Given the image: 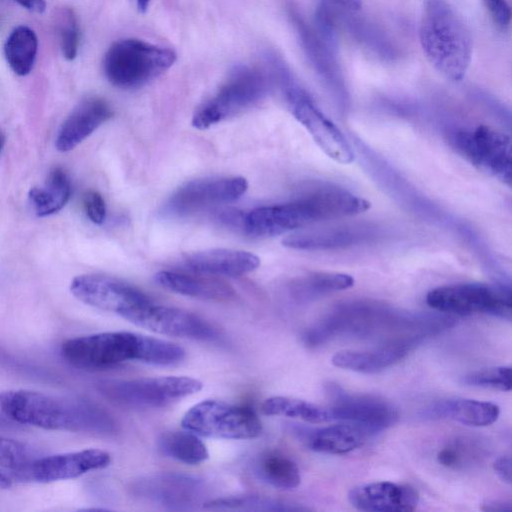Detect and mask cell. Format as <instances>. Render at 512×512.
<instances>
[{
	"label": "cell",
	"instance_id": "9a60e30c",
	"mask_svg": "<svg viewBox=\"0 0 512 512\" xmlns=\"http://www.w3.org/2000/svg\"><path fill=\"white\" fill-rule=\"evenodd\" d=\"M129 322L157 334L193 340H214L216 328L200 316L183 309L154 304L138 307L124 316Z\"/></svg>",
	"mask_w": 512,
	"mask_h": 512
},
{
	"label": "cell",
	"instance_id": "4fadbf2b",
	"mask_svg": "<svg viewBox=\"0 0 512 512\" xmlns=\"http://www.w3.org/2000/svg\"><path fill=\"white\" fill-rule=\"evenodd\" d=\"M70 291L79 301L123 317L152 300L135 286L120 279L84 274L73 278Z\"/></svg>",
	"mask_w": 512,
	"mask_h": 512
},
{
	"label": "cell",
	"instance_id": "44dd1931",
	"mask_svg": "<svg viewBox=\"0 0 512 512\" xmlns=\"http://www.w3.org/2000/svg\"><path fill=\"white\" fill-rule=\"evenodd\" d=\"M291 432L310 450L341 455L361 447L370 435L361 427L349 423H338L320 428L292 426Z\"/></svg>",
	"mask_w": 512,
	"mask_h": 512
},
{
	"label": "cell",
	"instance_id": "9c48e42d",
	"mask_svg": "<svg viewBox=\"0 0 512 512\" xmlns=\"http://www.w3.org/2000/svg\"><path fill=\"white\" fill-rule=\"evenodd\" d=\"M202 387L201 381L188 376L105 380L97 385L109 400L133 408L164 407L199 392Z\"/></svg>",
	"mask_w": 512,
	"mask_h": 512
},
{
	"label": "cell",
	"instance_id": "b9f144b4",
	"mask_svg": "<svg viewBox=\"0 0 512 512\" xmlns=\"http://www.w3.org/2000/svg\"><path fill=\"white\" fill-rule=\"evenodd\" d=\"M481 509L483 511L491 512L510 511L512 509V505L510 501L489 500L482 504Z\"/></svg>",
	"mask_w": 512,
	"mask_h": 512
},
{
	"label": "cell",
	"instance_id": "ba28073f",
	"mask_svg": "<svg viewBox=\"0 0 512 512\" xmlns=\"http://www.w3.org/2000/svg\"><path fill=\"white\" fill-rule=\"evenodd\" d=\"M269 77L254 66H235L217 92L196 109L192 125L204 130L252 108L267 95Z\"/></svg>",
	"mask_w": 512,
	"mask_h": 512
},
{
	"label": "cell",
	"instance_id": "4316f807",
	"mask_svg": "<svg viewBox=\"0 0 512 512\" xmlns=\"http://www.w3.org/2000/svg\"><path fill=\"white\" fill-rule=\"evenodd\" d=\"M70 195L71 183L67 173L55 167L43 185L29 191L28 200L38 217H46L59 212L69 201Z\"/></svg>",
	"mask_w": 512,
	"mask_h": 512
},
{
	"label": "cell",
	"instance_id": "8992f818",
	"mask_svg": "<svg viewBox=\"0 0 512 512\" xmlns=\"http://www.w3.org/2000/svg\"><path fill=\"white\" fill-rule=\"evenodd\" d=\"M266 63L271 79L282 90L291 113L323 152L341 164L353 162L354 152L342 132L299 85L286 63L275 53L266 54Z\"/></svg>",
	"mask_w": 512,
	"mask_h": 512
},
{
	"label": "cell",
	"instance_id": "ee69618b",
	"mask_svg": "<svg viewBox=\"0 0 512 512\" xmlns=\"http://www.w3.org/2000/svg\"><path fill=\"white\" fill-rule=\"evenodd\" d=\"M339 6L345 7L350 10H359L362 5L361 0H330Z\"/></svg>",
	"mask_w": 512,
	"mask_h": 512
},
{
	"label": "cell",
	"instance_id": "4dcf8cb0",
	"mask_svg": "<svg viewBox=\"0 0 512 512\" xmlns=\"http://www.w3.org/2000/svg\"><path fill=\"white\" fill-rule=\"evenodd\" d=\"M261 410L269 416H285L309 423L332 421L329 407L286 396H273L266 399L262 403Z\"/></svg>",
	"mask_w": 512,
	"mask_h": 512
},
{
	"label": "cell",
	"instance_id": "74e56055",
	"mask_svg": "<svg viewBox=\"0 0 512 512\" xmlns=\"http://www.w3.org/2000/svg\"><path fill=\"white\" fill-rule=\"evenodd\" d=\"M28 449L22 443L0 437V466L12 469L27 467Z\"/></svg>",
	"mask_w": 512,
	"mask_h": 512
},
{
	"label": "cell",
	"instance_id": "d4e9b609",
	"mask_svg": "<svg viewBox=\"0 0 512 512\" xmlns=\"http://www.w3.org/2000/svg\"><path fill=\"white\" fill-rule=\"evenodd\" d=\"M417 344L408 341L384 343L366 351L344 350L331 359L334 366L364 374H374L393 366L403 359Z\"/></svg>",
	"mask_w": 512,
	"mask_h": 512
},
{
	"label": "cell",
	"instance_id": "7c38bea8",
	"mask_svg": "<svg viewBox=\"0 0 512 512\" xmlns=\"http://www.w3.org/2000/svg\"><path fill=\"white\" fill-rule=\"evenodd\" d=\"M452 146L471 165L507 186L512 181L510 137L487 125L461 129L451 138Z\"/></svg>",
	"mask_w": 512,
	"mask_h": 512
},
{
	"label": "cell",
	"instance_id": "3957f363",
	"mask_svg": "<svg viewBox=\"0 0 512 512\" xmlns=\"http://www.w3.org/2000/svg\"><path fill=\"white\" fill-rule=\"evenodd\" d=\"M364 200L341 188H322L290 202L253 209L242 218L246 233L255 237L284 234L310 224L352 216Z\"/></svg>",
	"mask_w": 512,
	"mask_h": 512
},
{
	"label": "cell",
	"instance_id": "6da1fadb",
	"mask_svg": "<svg viewBox=\"0 0 512 512\" xmlns=\"http://www.w3.org/2000/svg\"><path fill=\"white\" fill-rule=\"evenodd\" d=\"M0 409L9 419L46 430L112 435L117 422L85 399L17 389L0 393Z\"/></svg>",
	"mask_w": 512,
	"mask_h": 512
},
{
	"label": "cell",
	"instance_id": "1f68e13d",
	"mask_svg": "<svg viewBox=\"0 0 512 512\" xmlns=\"http://www.w3.org/2000/svg\"><path fill=\"white\" fill-rule=\"evenodd\" d=\"M355 228H334L294 233L283 240V245L292 249L317 250L351 245L359 238Z\"/></svg>",
	"mask_w": 512,
	"mask_h": 512
},
{
	"label": "cell",
	"instance_id": "d6986e66",
	"mask_svg": "<svg viewBox=\"0 0 512 512\" xmlns=\"http://www.w3.org/2000/svg\"><path fill=\"white\" fill-rule=\"evenodd\" d=\"M348 501L361 511L409 512L417 507L419 495L410 485L378 481L353 487Z\"/></svg>",
	"mask_w": 512,
	"mask_h": 512
},
{
	"label": "cell",
	"instance_id": "e0dca14e",
	"mask_svg": "<svg viewBox=\"0 0 512 512\" xmlns=\"http://www.w3.org/2000/svg\"><path fill=\"white\" fill-rule=\"evenodd\" d=\"M133 492L141 498L172 510H187L202 498L203 485L197 478L161 473L141 478L134 483Z\"/></svg>",
	"mask_w": 512,
	"mask_h": 512
},
{
	"label": "cell",
	"instance_id": "30bf717a",
	"mask_svg": "<svg viewBox=\"0 0 512 512\" xmlns=\"http://www.w3.org/2000/svg\"><path fill=\"white\" fill-rule=\"evenodd\" d=\"M181 426L198 436L221 439H253L262 433L258 416L248 407L206 399L192 406Z\"/></svg>",
	"mask_w": 512,
	"mask_h": 512
},
{
	"label": "cell",
	"instance_id": "cb8c5ba5",
	"mask_svg": "<svg viewBox=\"0 0 512 512\" xmlns=\"http://www.w3.org/2000/svg\"><path fill=\"white\" fill-rule=\"evenodd\" d=\"M154 280L168 291L202 300L229 301L236 297L235 290L215 276L160 271L155 274Z\"/></svg>",
	"mask_w": 512,
	"mask_h": 512
},
{
	"label": "cell",
	"instance_id": "7bdbcfd3",
	"mask_svg": "<svg viewBox=\"0 0 512 512\" xmlns=\"http://www.w3.org/2000/svg\"><path fill=\"white\" fill-rule=\"evenodd\" d=\"M17 4H19L24 9L34 12V13H43L46 9L45 0H13Z\"/></svg>",
	"mask_w": 512,
	"mask_h": 512
},
{
	"label": "cell",
	"instance_id": "5b68a950",
	"mask_svg": "<svg viewBox=\"0 0 512 512\" xmlns=\"http://www.w3.org/2000/svg\"><path fill=\"white\" fill-rule=\"evenodd\" d=\"M413 315L398 313L383 305L353 302L335 308L309 327L303 342L315 347L338 336L383 338L385 343L406 339L412 328Z\"/></svg>",
	"mask_w": 512,
	"mask_h": 512
},
{
	"label": "cell",
	"instance_id": "7402d4cb",
	"mask_svg": "<svg viewBox=\"0 0 512 512\" xmlns=\"http://www.w3.org/2000/svg\"><path fill=\"white\" fill-rule=\"evenodd\" d=\"M290 17L313 69L333 89H343L342 74L335 56V42L322 37L296 11H291Z\"/></svg>",
	"mask_w": 512,
	"mask_h": 512
},
{
	"label": "cell",
	"instance_id": "60d3db41",
	"mask_svg": "<svg viewBox=\"0 0 512 512\" xmlns=\"http://www.w3.org/2000/svg\"><path fill=\"white\" fill-rule=\"evenodd\" d=\"M511 456L503 455L495 460L493 469L501 481L511 484Z\"/></svg>",
	"mask_w": 512,
	"mask_h": 512
},
{
	"label": "cell",
	"instance_id": "f546056e",
	"mask_svg": "<svg viewBox=\"0 0 512 512\" xmlns=\"http://www.w3.org/2000/svg\"><path fill=\"white\" fill-rule=\"evenodd\" d=\"M158 447L164 455L191 465L209 457L206 445L198 435L186 429L166 431L159 437Z\"/></svg>",
	"mask_w": 512,
	"mask_h": 512
},
{
	"label": "cell",
	"instance_id": "d590c367",
	"mask_svg": "<svg viewBox=\"0 0 512 512\" xmlns=\"http://www.w3.org/2000/svg\"><path fill=\"white\" fill-rule=\"evenodd\" d=\"M464 385L498 391L511 390V367L495 366L466 373L461 377Z\"/></svg>",
	"mask_w": 512,
	"mask_h": 512
},
{
	"label": "cell",
	"instance_id": "52a82bcc",
	"mask_svg": "<svg viewBox=\"0 0 512 512\" xmlns=\"http://www.w3.org/2000/svg\"><path fill=\"white\" fill-rule=\"evenodd\" d=\"M176 53L140 39L115 41L106 51L103 71L115 87H142L166 72L176 61Z\"/></svg>",
	"mask_w": 512,
	"mask_h": 512
},
{
	"label": "cell",
	"instance_id": "484cf974",
	"mask_svg": "<svg viewBox=\"0 0 512 512\" xmlns=\"http://www.w3.org/2000/svg\"><path fill=\"white\" fill-rule=\"evenodd\" d=\"M500 414L499 407L491 402L466 398L437 401L422 413L426 419H450L464 425L483 427L494 423Z\"/></svg>",
	"mask_w": 512,
	"mask_h": 512
},
{
	"label": "cell",
	"instance_id": "7a4b0ae2",
	"mask_svg": "<svg viewBox=\"0 0 512 512\" xmlns=\"http://www.w3.org/2000/svg\"><path fill=\"white\" fill-rule=\"evenodd\" d=\"M60 351L70 365L84 370H106L128 361L170 366L185 357V350L176 343L128 331L70 338Z\"/></svg>",
	"mask_w": 512,
	"mask_h": 512
},
{
	"label": "cell",
	"instance_id": "bcb514c9",
	"mask_svg": "<svg viewBox=\"0 0 512 512\" xmlns=\"http://www.w3.org/2000/svg\"><path fill=\"white\" fill-rule=\"evenodd\" d=\"M12 481L9 477H7L5 474L0 473V488L6 489L11 487Z\"/></svg>",
	"mask_w": 512,
	"mask_h": 512
},
{
	"label": "cell",
	"instance_id": "d6a6232c",
	"mask_svg": "<svg viewBox=\"0 0 512 512\" xmlns=\"http://www.w3.org/2000/svg\"><path fill=\"white\" fill-rule=\"evenodd\" d=\"M354 279L343 273L318 272L293 281L290 293L299 301H306L319 296L350 288Z\"/></svg>",
	"mask_w": 512,
	"mask_h": 512
},
{
	"label": "cell",
	"instance_id": "7dc6e473",
	"mask_svg": "<svg viewBox=\"0 0 512 512\" xmlns=\"http://www.w3.org/2000/svg\"><path fill=\"white\" fill-rule=\"evenodd\" d=\"M4 143H5V136L4 134L0 131V152L4 146Z\"/></svg>",
	"mask_w": 512,
	"mask_h": 512
},
{
	"label": "cell",
	"instance_id": "f1b7e54d",
	"mask_svg": "<svg viewBox=\"0 0 512 512\" xmlns=\"http://www.w3.org/2000/svg\"><path fill=\"white\" fill-rule=\"evenodd\" d=\"M255 472L263 482L279 489H294L301 482L297 464L277 451L261 454L255 463Z\"/></svg>",
	"mask_w": 512,
	"mask_h": 512
},
{
	"label": "cell",
	"instance_id": "f35d334b",
	"mask_svg": "<svg viewBox=\"0 0 512 512\" xmlns=\"http://www.w3.org/2000/svg\"><path fill=\"white\" fill-rule=\"evenodd\" d=\"M86 216L94 224H102L106 218V205L103 197L96 191H88L83 197Z\"/></svg>",
	"mask_w": 512,
	"mask_h": 512
},
{
	"label": "cell",
	"instance_id": "e575fe53",
	"mask_svg": "<svg viewBox=\"0 0 512 512\" xmlns=\"http://www.w3.org/2000/svg\"><path fill=\"white\" fill-rule=\"evenodd\" d=\"M482 448L473 439L456 438L437 454L439 464L450 469L470 466L481 457Z\"/></svg>",
	"mask_w": 512,
	"mask_h": 512
},
{
	"label": "cell",
	"instance_id": "83f0119b",
	"mask_svg": "<svg viewBox=\"0 0 512 512\" xmlns=\"http://www.w3.org/2000/svg\"><path fill=\"white\" fill-rule=\"evenodd\" d=\"M4 56L11 70L19 76L28 75L35 64L38 38L28 26L14 28L4 43Z\"/></svg>",
	"mask_w": 512,
	"mask_h": 512
},
{
	"label": "cell",
	"instance_id": "836d02e7",
	"mask_svg": "<svg viewBox=\"0 0 512 512\" xmlns=\"http://www.w3.org/2000/svg\"><path fill=\"white\" fill-rule=\"evenodd\" d=\"M205 509L233 511H307V507L297 503L262 495H238L216 498L203 503Z\"/></svg>",
	"mask_w": 512,
	"mask_h": 512
},
{
	"label": "cell",
	"instance_id": "5bb4252c",
	"mask_svg": "<svg viewBox=\"0 0 512 512\" xmlns=\"http://www.w3.org/2000/svg\"><path fill=\"white\" fill-rule=\"evenodd\" d=\"M326 392L331 401V420L353 423L370 436L390 427L398 420L397 409L382 398L351 394L334 383L327 385Z\"/></svg>",
	"mask_w": 512,
	"mask_h": 512
},
{
	"label": "cell",
	"instance_id": "f6af8a7d",
	"mask_svg": "<svg viewBox=\"0 0 512 512\" xmlns=\"http://www.w3.org/2000/svg\"><path fill=\"white\" fill-rule=\"evenodd\" d=\"M135 3L138 11L141 13H145L149 8L151 0H135Z\"/></svg>",
	"mask_w": 512,
	"mask_h": 512
},
{
	"label": "cell",
	"instance_id": "ac0fdd59",
	"mask_svg": "<svg viewBox=\"0 0 512 512\" xmlns=\"http://www.w3.org/2000/svg\"><path fill=\"white\" fill-rule=\"evenodd\" d=\"M110 454L100 449L51 455L39 458L30 465V474L38 482L48 483L79 477L87 472L107 467Z\"/></svg>",
	"mask_w": 512,
	"mask_h": 512
},
{
	"label": "cell",
	"instance_id": "603a6c76",
	"mask_svg": "<svg viewBox=\"0 0 512 512\" xmlns=\"http://www.w3.org/2000/svg\"><path fill=\"white\" fill-rule=\"evenodd\" d=\"M185 265L194 273L238 277L256 270L260 259L243 250L209 249L188 255Z\"/></svg>",
	"mask_w": 512,
	"mask_h": 512
},
{
	"label": "cell",
	"instance_id": "ab89813d",
	"mask_svg": "<svg viewBox=\"0 0 512 512\" xmlns=\"http://www.w3.org/2000/svg\"><path fill=\"white\" fill-rule=\"evenodd\" d=\"M493 23L502 30L509 27L511 8L507 0H482Z\"/></svg>",
	"mask_w": 512,
	"mask_h": 512
},
{
	"label": "cell",
	"instance_id": "ffe728a7",
	"mask_svg": "<svg viewBox=\"0 0 512 512\" xmlns=\"http://www.w3.org/2000/svg\"><path fill=\"white\" fill-rule=\"evenodd\" d=\"M113 115L110 104L100 97L83 99L60 126L55 146L68 152L78 146Z\"/></svg>",
	"mask_w": 512,
	"mask_h": 512
},
{
	"label": "cell",
	"instance_id": "8fae6325",
	"mask_svg": "<svg viewBox=\"0 0 512 512\" xmlns=\"http://www.w3.org/2000/svg\"><path fill=\"white\" fill-rule=\"evenodd\" d=\"M427 304L445 314H488L510 321L512 297L509 286L481 283H458L431 289L426 295Z\"/></svg>",
	"mask_w": 512,
	"mask_h": 512
},
{
	"label": "cell",
	"instance_id": "2e32d148",
	"mask_svg": "<svg viewBox=\"0 0 512 512\" xmlns=\"http://www.w3.org/2000/svg\"><path fill=\"white\" fill-rule=\"evenodd\" d=\"M243 177L197 179L177 189L165 205V213L184 216L204 208L234 201L247 190Z\"/></svg>",
	"mask_w": 512,
	"mask_h": 512
},
{
	"label": "cell",
	"instance_id": "8d00e7d4",
	"mask_svg": "<svg viewBox=\"0 0 512 512\" xmlns=\"http://www.w3.org/2000/svg\"><path fill=\"white\" fill-rule=\"evenodd\" d=\"M58 35L63 57L72 61L77 57L80 44V30L77 17L70 8H63L58 15Z\"/></svg>",
	"mask_w": 512,
	"mask_h": 512
},
{
	"label": "cell",
	"instance_id": "277c9868",
	"mask_svg": "<svg viewBox=\"0 0 512 512\" xmlns=\"http://www.w3.org/2000/svg\"><path fill=\"white\" fill-rule=\"evenodd\" d=\"M419 39L428 62L452 81L464 78L470 65L472 39L463 20L446 0H426Z\"/></svg>",
	"mask_w": 512,
	"mask_h": 512
}]
</instances>
